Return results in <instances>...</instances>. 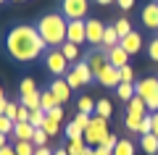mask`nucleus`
Listing matches in <instances>:
<instances>
[{
  "mask_svg": "<svg viewBox=\"0 0 158 155\" xmlns=\"http://www.w3.org/2000/svg\"><path fill=\"white\" fill-rule=\"evenodd\" d=\"M45 68L50 74H56V76H66L69 74V58L63 55L61 47H50L45 53Z\"/></svg>",
  "mask_w": 158,
  "mask_h": 155,
  "instance_id": "obj_5",
  "label": "nucleus"
},
{
  "mask_svg": "<svg viewBox=\"0 0 158 155\" xmlns=\"http://www.w3.org/2000/svg\"><path fill=\"white\" fill-rule=\"evenodd\" d=\"M48 113L42 111V108H37V111H32V116H29V124H32L34 129H42V124H45Z\"/></svg>",
  "mask_w": 158,
  "mask_h": 155,
  "instance_id": "obj_30",
  "label": "nucleus"
},
{
  "mask_svg": "<svg viewBox=\"0 0 158 155\" xmlns=\"http://www.w3.org/2000/svg\"><path fill=\"white\" fill-rule=\"evenodd\" d=\"M34 155H53V150H48V147H37V150H34Z\"/></svg>",
  "mask_w": 158,
  "mask_h": 155,
  "instance_id": "obj_49",
  "label": "nucleus"
},
{
  "mask_svg": "<svg viewBox=\"0 0 158 155\" xmlns=\"http://www.w3.org/2000/svg\"><path fill=\"white\" fill-rule=\"evenodd\" d=\"M135 92L145 100V105L150 113L158 111V79L156 76H145L140 82H135Z\"/></svg>",
  "mask_w": 158,
  "mask_h": 155,
  "instance_id": "obj_3",
  "label": "nucleus"
},
{
  "mask_svg": "<svg viewBox=\"0 0 158 155\" xmlns=\"http://www.w3.org/2000/svg\"><path fill=\"white\" fill-rule=\"evenodd\" d=\"M11 137H16V142H32L34 137V126L29 121H19L16 126H13V134Z\"/></svg>",
  "mask_w": 158,
  "mask_h": 155,
  "instance_id": "obj_15",
  "label": "nucleus"
},
{
  "mask_svg": "<svg viewBox=\"0 0 158 155\" xmlns=\"http://www.w3.org/2000/svg\"><path fill=\"white\" fill-rule=\"evenodd\" d=\"M108 55V63H111V66H116V68H124L127 63H129V53H127L124 47H121V45H116V47H111L106 53Z\"/></svg>",
  "mask_w": 158,
  "mask_h": 155,
  "instance_id": "obj_14",
  "label": "nucleus"
},
{
  "mask_svg": "<svg viewBox=\"0 0 158 155\" xmlns=\"http://www.w3.org/2000/svg\"><path fill=\"white\" fill-rule=\"evenodd\" d=\"M29 116H32V111H29V108H24L21 103H19V118H16V124H19V121H29Z\"/></svg>",
  "mask_w": 158,
  "mask_h": 155,
  "instance_id": "obj_43",
  "label": "nucleus"
},
{
  "mask_svg": "<svg viewBox=\"0 0 158 155\" xmlns=\"http://www.w3.org/2000/svg\"><path fill=\"white\" fill-rule=\"evenodd\" d=\"M127 113H137V116H148V105H145V100L140 97V95H135V97L127 103Z\"/></svg>",
  "mask_w": 158,
  "mask_h": 155,
  "instance_id": "obj_19",
  "label": "nucleus"
},
{
  "mask_svg": "<svg viewBox=\"0 0 158 155\" xmlns=\"http://www.w3.org/2000/svg\"><path fill=\"white\" fill-rule=\"evenodd\" d=\"M85 137L82 139H69V145H66V153L69 155H85Z\"/></svg>",
  "mask_w": 158,
  "mask_h": 155,
  "instance_id": "obj_26",
  "label": "nucleus"
},
{
  "mask_svg": "<svg viewBox=\"0 0 158 155\" xmlns=\"http://www.w3.org/2000/svg\"><path fill=\"white\" fill-rule=\"evenodd\" d=\"M148 55H150V61H153V63H158V37L148 42Z\"/></svg>",
  "mask_w": 158,
  "mask_h": 155,
  "instance_id": "obj_40",
  "label": "nucleus"
},
{
  "mask_svg": "<svg viewBox=\"0 0 158 155\" xmlns=\"http://www.w3.org/2000/svg\"><path fill=\"white\" fill-rule=\"evenodd\" d=\"M63 79H66V84H69V87H71V89H79V87H85V84H82V79H79L77 74L71 71V68H69V74H66V76H63Z\"/></svg>",
  "mask_w": 158,
  "mask_h": 155,
  "instance_id": "obj_36",
  "label": "nucleus"
},
{
  "mask_svg": "<svg viewBox=\"0 0 158 155\" xmlns=\"http://www.w3.org/2000/svg\"><path fill=\"white\" fill-rule=\"evenodd\" d=\"M61 105V103H58L56 100V95L50 92V89H45V92H40V108H42V111H53V108H58Z\"/></svg>",
  "mask_w": 158,
  "mask_h": 155,
  "instance_id": "obj_21",
  "label": "nucleus"
},
{
  "mask_svg": "<svg viewBox=\"0 0 158 155\" xmlns=\"http://www.w3.org/2000/svg\"><path fill=\"white\" fill-rule=\"evenodd\" d=\"M150 121H153V129H150V132H153V134L158 137V111H156V113L150 116Z\"/></svg>",
  "mask_w": 158,
  "mask_h": 155,
  "instance_id": "obj_47",
  "label": "nucleus"
},
{
  "mask_svg": "<svg viewBox=\"0 0 158 155\" xmlns=\"http://www.w3.org/2000/svg\"><path fill=\"white\" fill-rule=\"evenodd\" d=\"M34 27H37L40 37L45 39L48 47H61V45L66 42V29H69V21L63 18V13H61V11H50V13H45V16L40 18Z\"/></svg>",
  "mask_w": 158,
  "mask_h": 155,
  "instance_id": "obj_2",
  "label": "nucleus"
},
{
  "mask_svg": "<svg viewBox=\"0 0 158 155\" xmlns=\"http://www.w3.org/2000/svg\"><path fill=\"white\" fill-rule=\"evenodd\" d=\"M3 3H6V0H0V6H3Z\"/></svg>",
  "mask_w": 158,
  "mask_h": 155,
  "instance_id": "obj_56",
  "label": "nucleus"
},
{
  "mask_svg": "<svg viewBox=\"0 0 158 155\" xmlns=\"http://www.w3.org/2000/svg\"><path fill=\"white\" fill-rule=\"evenodd\" d=\"M50 92L56 95V100L61 103V105H66V103H69V97H71V87L66 84V79H63V76H56V79H53Z\"/></svg>",
  "mask_w": 158,
  "mask_h": 155,
  "instance_id": "obj_10",
  "label": "nucleus"
},
{
  "mask_svg": "<svg viewBox=\"0 0 158 155\" xmlns=\"http://www.w3.org/2000/svg\"><path fill=\"white\" fill-rule=\"evenodd\" d=\"M142 24H145L148 29H153V32H158V3L153 0V3H148L145 8H142Z\"/></svg>",
  "mask_w": 158,
  "mask_h": 155,
  "instance_id": "obj_13",
  "label": "nucleus"
},
{
  "mask_svg": "<svg viewBox=\"0 0 158 155\" xmlns=\"http://www.w3.org/2000/svg\"><path fill=\"white\" fill-rule=\"evenodd\" d=\"M6 108H8V100H6V95H3V97H0V116L6 113Z\"/></svg>",
  "mask_w": 158,
  "mask_h": 155,
  "instance_id": "obj_50",
  "label": "nucleus"
},
{
  "mask_svg": "<svg viewBox=\"0 0 158 155\" xmlns=\"http://www.w3.org/2000/svg\"><path fill=\"white\" fill-rule=\"evenodd\" d=\"M0 97H3V87H0Z\"/></svg>",
  "mask_w": 158,
  "mask_h": 155,
  "instance_id": "obj_55",
  "label": "nucleus"
},
{
  "mask_svg": "<svg viewBox=\"0 0 158 155\" xmlns=\"http://www.w3.org/2000/svg\"><path fill=\"white\" fill-rule=\"evenodd\" d=\"M63 132H66V137H69V139H82V137H85V132H82V129H79L74 121H71V124H66V129H63Z\"/></svg>",
  "mask_w": 158,
  "mask_h": 155,
  "instance_id": "obj_35",
  "label": "nucleus"
},
{
  "mask_svg": "<svg viewBox=\"0 0 158 155\" xmlns=\"http://www.w3.org/2000/svg\"><path fill=\"white\" fill-rule=\"evenodd\" d=\"M85 63L92 68V74L98 76V74H100L103 68H106V63H108V55H106V50H90V53L85 55Z\"/></svg>",
  "mask_w": 158,
  "mask_h": 155,
  "instance_id": "obj_9",
  "label": "nucleus"
},
{
  "mask_svg": "<svg viewBox=\"0 0 158 155\" xmlns=\"http://www.w3.org/2000/svg\"><path fill=\"white\" fill-rule=\"evenodd\" d=\"M118 39H121V37L116 34V29H113V27H106V34H103L100 50H106V53H108L111 47H116V45H118Z\"/></svg>",
  "mask_w": 158,
  "mask_h": 155,
  "instance_id": "obj_20",
  "label": "nucleus"
},
{
  "mask_svg": "<svg viewBox=\"0 0 158 155\" xmlns=\"http://www.w3.org/2000/svg\"><path fill=\"white\" fill-rule=\"evenodd\" d=\"M21 105H24V108H29V111H37V108H40V92L21 95Z\"/></svg>",
  "mask_w": 158,
  "mask_h": 155,
  "instance_id": "obj_28",
  "label": "nucleus"
},
{
  "mask_svg": "<svg viewBox=\"0 0 158 155\" xmlns=\"http://www.w3.org/2000/svg\"><path fill=\"white\" fill-rule=\"evenodd\" d=\"M53 155H69V153H66V147H61V150H56Z\"/></svg>",
  "mask_w": 158,
  "mask_h": 155,
  "instance_id": "obj_54",
  "label": "nucleus"
},
{
  "mask_svg": "<svg viewBox=\"0 0 158 155\" xmlns=\"http://www.w3.org/2000/svg\"><path fill=\"white\" fill-rule=\"evenodd\" d=\"M116 142H118V137H116V134H108V137L103 139V145H98V147H106V150H113V147H116Z\"/></svg>",
  "mask_w": 158,
  "mask_h": 155,
  "instance_id": "obj_42",
  "label": "nucleus"
},
{
  "mask_svg": "<svg viewBox=\"0 0 158 155\" xmlns=\"http://www.w3.org/2000/svg\"><path fill=\"white\" fill-rule=\"evenodd\" d=\"M95 82H100L103 87H111V89H116L118 84H121V76H118V68H116V66H111V63H106V68H103V71L95 76Z\"/></svg>",
  "mask_w": 158,
  "mask_h": 155,
  "instance_id": "obj_8",
  "label": "nucleus"
},
{
  "mask_svg": "<svg viewBox=\"0 0 158 155\" xmlns=\"http://www.w3.org/2000/svg\"><path fill=\"white\" fill-rule=\"evenodd\" d=\"M118 45H121L129 55H137V53L142 50V34H140V32H129L127 37L118 39Z\"/></svg>",
  "mask_w": 158,
  "mask_h": 155,
  "instance_id": "obj_12",
  "label": "nucleus"
},
{
  "mask_svg": "<svg viewBox=\"0 0 158 155\" xmlns=\"http://www.w3.org/2000/svg\"><path fill=\"white\" fill-rule=\"evenodd\" d=\"M116 6L121 8V11H129V8L135 6V0H116Z\"/></svg>",
  "mask_w": 158,
  "mask_h": 155,
  "instance_id": "obj_46",
  "label": "nucleus"
},
{
  "mask_svg": "<svg viewBox=\"0 0 158 155\" xmlns=\"http://www.w3.org/2000/svg\"><path fill=\"white\" fill-rule=\"evenodd\" d=\"M13 150H16V155H34V150H37V147H34L32 142H16V145H13Z\"/></svg>",
  "mask_w": 158,
  "mask_h": 155,
  "instance_id": "obj_33",
  "label": "nucleus"
},
{
  "mask_svg": "<svg viewBox=\"0 0 158 155\" xmlns=\"http://www.w3.org/2000/svg\"><path fill=\"white\" fill-rule=\"evenodd\" d=\"M48 116L56 118V121H63V105H58V108H53V111H48Z\"/></svg>",
  "mask_w": 158,
  "mask_h": 155,
  "instance_id": "obj_44",
  "label": "nucleus"
},
{
  "mask_svg": "<svg viewBox=\"0 0 158 155\" xmlns=\"http://www.w3.org/2000/svg\"><path fill=\"white\" fill-rule=\"evenodd\" d=\"M13 126H16V121H11L8 116H0V134L11 137V134H13Z\"/></svg>",
  "mask_w": 158,
  "mask_h": 155,
  "instance_id": "obj_34",
  "label": "nucleus"
},
{
  "mask_svg": "<svg viewBox=\"0 0 158 155\" xmlns=\"http://www.w3.org/2000/svg\"><path fill=\"white\" fill-rule=\"evenodd\" d=\"M113 155H135V142L127 137H118L116 147H113Z\"/></svg>",
  "mask_w": 158,
  "mask_h": 155,
  "instance_id": "obj_22",
  "label": "nucleus"
},
{
  "mask_svg": "<svg viewBox=\"0 0 158 155\" xmlns=\"http://www.w3.org/2000/svg\"><path fill=\"white\" fill-rule=\"evenodd\" d=\"M98 155H113V150H106V147H95Z\"/></svg>",
  "mask_w": 158,
  "mask_h": 155,
  "instance_id": "obj_51",
  "label": "nucleus"
},
{
  "mask_svg": "<svg viewBox=\"0 0 158 155\" xmlns=\"http://www.w3.org/2000/svg\"><path fill=\"white\" fill-rule=\"evenodd\" d=\"M48 139H50V134H48L45 129H34V137H32L34 147H48Z\"/></svg>",
  "mask_w": 158,
  "mask_h": 155,
  "instance_id": "obj_29",
  "label": "nucleus"
},
{
  "mask_svg": "<svg viewBox=\"0 0 158 155\" xmlns=\"http://www.w3.org/2000/svg\"><path fill=\"white\" fill-rule=\"evenodd\" d=\"M142 118H145V116H137V113H124V126H127V132L140 134V132H142Z\"/></svg>",
  "mask_w": 158,
  "mask_h": 155,
  "instance_id": "obj_17",
  "label": "nucleus"
},
{
  "mask_svg": "<svg viewBox=\"0 0 158 155\" xmlns=\"http://www.w3.org/2000/svg\"><path fill=\"white\" fill-rule=\"evenodd\" d=\"M98 6H111V3H116V0H95Z\"/></svg>",
  "mask_w": 158,
  "mask_h": 155,
  "instance_id": "obj_52",
  "label": "nucleus"
},
{
  "mask_svg": "<svg viewBox=\"0 0 158 155\" xmlns=\"http://www.w3.org/2000/svg\"><path fill=\"white\" fill-rule=\"evenodd\" d=\"M108 118L103 116H92L90 126L85 129V145L87 147H98V145H103V139L108 137Z\"/></svg>",
  "mask_w": 158,
  "mask_h": 155,
  "instance_id": "obj_4",
  "label": "nucleus"
},
{
  "mask_svg": "<svg viewBox=\"0 0 158 155\" xmlns=\"http://www.w3.org/2000/svg\"><path fill=\"white\" fill-rule=\"evenodd\" d=\"M156 3H158V0H156Z\"/></svg>",
  "mask_w": 158,
  "mask_h": 155,
  "instance_id": "obj_58",
  "label": "nucleus"
},
{
  "mask_svg": "<svg viewBox=\"0 0 158 155\" xmlns=\"http://www.w3.org/2000/svg\"><path fill=\"white\" fill-rule=\"evenodd\" d=\"M85 34H87V42L100 47L103 42V34H106V27H103L100 18H85Z\"/></svg>",
  "mask_w": 158,
  "mask_h": 155,
  "instance_id": "obj_7",
  "label": "nucleus"
},
{
  "mask_svg": "<svg viewBox=\"0 0 158 155\" xmlns=\"http://www.w3.org/2000/svg\"><path fill=\"white\" fill-rule=\"evenodd\" d=\"M118 76H121V82H132V84H135V68L127 63L124 68H118Z\"/></svg>",
  "mask_w": 158,
  "mask_h": 155,
  "instance_id": "obj_38",
  "label": "nucleus"
},
{
  "mask_svg": "<svg viewBox=\"0 0 158 155\" xmlns=\"http://www.w3.org/2000/svg\"><path fill=\"white\" fill-rule=\"evenodd\" d=\"M45 39L40 37L37 27L32 24H16L6 34V53L19 63H32L45 53Z\"/></svg>",
  "mask_w": 158,
  "mask_h": 155,
  "instance_id": "obj_1",
  "label": "nucleus"
},
{
  "mask_svg": "<svg viewBox=\"0 0 158 155\" xmlns=\"http://www.w3.org/2000/svg\"><path fill=\"white\" fill-rule=\"evenodd\" d=\"M90 11V0H61V13L66 21H85Z\"/></svg>",
  "mask_w": 158,
  "mask_h": 155,
  "instance_id": "obj_6",
  "label": "nucleus"
},
{
  "mask_svg": "<svg viewBox=\"0 0 158 155\" xmlns=\"http://www.w3.org/2000/svg\"><path fill=\"white\" fill-rule=\"evenodd\" d=\"M90 121H92V116H87V113H77V116H74V124H77V126L82 129V132H85V129L90 126Z\"/></svg>",
  "mask_w": 158,
  "mask_h": 155,
  "instance_id": "obj_39",
  "label": "nucleus"
},
{
  "mask_svg": "<svg viewBox=\"0 0 158 155\" xmlns=\"http://www.w3.org/2000/svg\"><path fill=\"white\" fill-rule=\"evenodd\" d=\"M13 3H21V0H13Z\"/></svg>",
  "mask_w": 158,
  "mask_h": 155,
  "instance_id": "obj_57",
  "label": "nucleus"
},
{
  "mask_svg": "<svg viewBox=\"0 0 158 155\" xmlns=\"http://www.w3.org/2000/svg\"><path fill=\"white\" fill-rule=\"evenodd\" d=\"M150 129H153V121H150V116H145L142 118V132L140 134H150Z\"/></svg>",
  "mask_w": 158,
  "mask_h": 155,
  "instance_id": "obj_45",
  "label": "nucleus"
},
{
  "mask_svg": "<svg viewBox=\"0 0 158 155\" xmlns=\"http://www.w3.org/2000/svg\"><path fill=\"white\" fill-rule=\"evenodd\" d=\"M113 29H116L118 37H127L129 32H135V29H132V24H129V18H118V21L113 24Z\"/></svg>",
  "mask_w": 158,
  "mask_h": 155,
  "instance_id": "obj_31",
  "label": "nucleus"
},
{
  "mask_svg": "<svg viewBox=\"0 0 158 155\" xmlns=\"http://www.w3.org/2000/svg\"><path fill=\"white\" fill-rule=\"evenodd\" d=\"M95 103L98 100H92V97H79V103H77V108H79V113H87V116H92L95 113Z\"/></svg>",
  "mask_w": 158,
  "mask_h": 155,
  "instance_id": "obj_25",
  "label": "nucleus"
},
{
  "mask_svg": "<svg viewBox=\"0 0 158 155\" xmlns=\"http://www.w3.org/2000/svg\"><path fill=\"white\" fill-rule=\"evenodd\" d=\"M71 71L77 74L79 79H82V84H90V82H95V74H92V68L87 66L85 61H77V63L71 66Z\"/></svg>",
  "mask_w": 158,
  "mask_h": 155,
  "instance_id": "obj_16",
  "label": "nucleus"
},
{
  "mask_svg": "<svg viewBox=\"0 0 158 155\" xmlns=\"http://www.w3.org/2000/svg\"><path fill=\"white\" fill-rule=\"evenodd\" d=\"M0 155H16V150L11 145H6V147H0Z\"/></svg>",
  "mask_w": 158,
  "mask_h": 155,
  "instance_id": "obj_48",
  "label": "nucleus"
},
{
  "mask_svg": "<svg viewBox=\"0 0 158 155\" xmlns=\"http://www.w3.org/2000/svg\"><path fill=\"white\" fill-rule=\"evenodd\" d=\"M116 95L124 100V103H129V100L137 95V92H135V84H132V82H121V84L116 87Z\"/></svg>",
  "mask_w": 158,
  "mask_h": 155,
  "instance_id": "obj_23",
  "label": "nucleus"
},
{
  "mask_svg": "<svg viewBox=\"0 0 158 155\" xmlns=\"http://www.w3.org/2000/svg\"><path fill=\"white\" fill-rule=\"evenodd\" d=\"M111 113H113V105H111V100H98L95 103V113L92 116H103V118H111Z\"/></svg>",
  "mask_w": 158,
  "mask_h": 155,
  "instance_id": "obj_24",
  "label": "nucleus"
},
{
  "mask_svg": "<svg viewBox=\"0 0 158 155\" xmlns=\"http://www.w3.org/2000/svg\"><path fill=\"white\" fill-rule=\"evenodd\" d=\"M3 116H8L11 121H16V118H19V103H8V108H6Z\"/></svg>",
  "mask_w": 158,
  "mask_h": 155,
  "instance_id": "obj_41",
  "label": "nucleus"
},
{
  "mask_svg": "<svg viewBox=\"0 0 158 155\" xmlns=\"http://www.w3.org/2000/svg\"><path fill=\"white\" fill-rule=\"evenodd\" d=\"M85 155H98V153H95V147H85Z\"/></svg>",
  "mask_w": 158,
  "mask_h": 155,
  "instance_id": "obj_53",
  "label": "nucleus"
},
{
  "mask_svg": "<svg viewBox=\"0 0 158 155\" xmlns=\"http://www.w3.org/2000/svg\"><path fill=\"white\" fill-rule=\"evenodd\" d=\"M42 129H45V132L50 134V137H56V134L61 132V121H56V118H50V116H48V118H45V124H42Z\"/></svg>",
  "mask_w": 158,
  "mask_h": 155,
  "instance_id": "obj_32",
  "label": "nucleus"
},
{
  "mask_svg": "<svg viewBox=\"0 0 158 155\" xmlns=\"http://www.w3.org/2000/svg\"><path fill=\"white\" fill-rule=\"evenodd\" d=\"M61 50H63V55L69 58V63L79 61V45H74V42H63V45H61Z\"/></svg>",
  "mask_w": 158,
  "mask_h": 155,
  "instance_id": "obj_27",
  "label": "nucleus"
},
{
  "mask_svg": "<svg viewBox=\"0 0 158 155\" xmlns=\"http://www.w3.org/2000/svg\"><path fill=\"white\" fill-rule=\"evenodd\" d=\"M66 42H74V45L87 42V34H85V21H69V29H66Z\"/></svg>",
  "mask_w": 158,
  "mask_h": 155,
  "instance_id": "obj_11",
  "label": "nucleus"
},
{
  "mask_svg": "<svg viewBox=\"0 0 158 155\" xmlns=\"http://www.w3.org/2000/svg\"><path fill=\"white\" fill-rule=\"evenodd\" d=\"M19 92H21V95H32V92H37V84H34V79H21V87H19Z\"/></svg>",
  "mask_w": 158,
  "mask_h": 155,
  "instance_id": "obj_37",
  "label": "nucleus"
},
{
  "mask_svg": "<svg viewBox=\"0 0 158 155\" xmlns=\"http://www.w3.org/2000/svg\"><path fill=\"white\" fill-rule=\"evenodd\" d=\"M140 147L145 150L148 155H158V137L153 132L150 134H142V137H140Z\"/></svg>",
  "mask_w": 158,
  "mask_h": 155,
  "instance_id": "obj_18",
  "label": "nucleus"
}]
</instances>
